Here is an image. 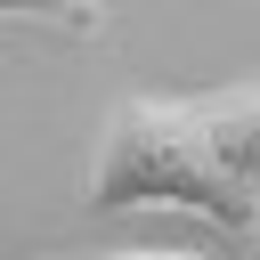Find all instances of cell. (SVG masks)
Returning <instances> with one entry per match:
<instances>
[{
    "instance_id": "obj_1",
    "label": "cell",
    "mask_w": 260,
    "mask_h": 260,
    "mask_svg": "<svg viewBox=\"0 0 260 260\" xmlns=\"http://www.w3.org/2000/svg\"><path fill=\"white\" fill-rule=\"evenodd\" d=\"M89 211H187L228 236L260 228V81L203 98H122L89 154Z\"/></svg>"
},
{
    "instance_id": "obj_2",
    "label": "cell",
    "mask_w": 260,
    "mask_h": 260,
    "mask_svg": "<svg viewBox=\"0 0 260 260\" xmlns=\"http://www.w3.org/2000/svg\"><path fill=\"white\" fill-rule=\"evenodd\" d=\"M0 16L16 24H57V32H106V0H0Z\"/></svg>"
},
{
    "instance_id": "obj_3",
    "label": "cell",
    "mask_w": 260,
    "mask_h": 260,
    "mask_svg": "<svg viewBox=\"0 0 260 260\" xmlns=\"http://www.w3.org/2000/svg\"><path fill=\"white\" fill-rule=\"evenodd\" d=\"M106 260H203V252H106Z\"/></svg>"
}]
</instances>
